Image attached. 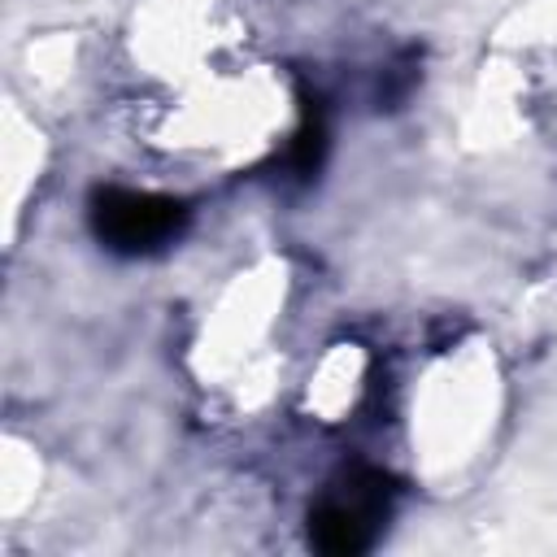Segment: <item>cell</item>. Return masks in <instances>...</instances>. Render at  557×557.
I'll use <instances>...</instances> for the list:
<instances>
[{"label": "cell", "instance_id": "cell-1", "mask_svg": "<svg viewBox=\"0 0 557 557\" xmlns=\"http://www.w3.org/2000/svg\"><path fill=\"white\" fill-rule=\"evenodd\" d=\"M392 500H396V487L383 470H370V466L344 470L309 509V544L331 557L366 553L379 540L392 513Z\"/></svg>", "mask_w": 557, "mask_h": 557}, {"label": "cell", "instance_id": "cell-2", "mask_svg": "<svg viewBox=\"0 0 557 557\" xmlns=\"http://www.w3.org/2000/svg\"><path fill=\"white\" fill-rule=\"evenodd\" d=\"M91 231L117 257H148L170 248L187 226V205L135 187H96L91 191Z\"/></svg>", "mask_w": 557, "mask_h": 557}, {"label": "cell", "instance_id": "cell-3", "mask_svg": "<svg viewBox=\"0 0 557 557\" xmlns=\"http://www.w3.org/2000/svg\"><path fill=\"white\" fill-rule=\"evenodd\" d=\"M322 157H326V113H322V100H305V122L292 139L287 170L296 178H309V174H318Z\"/></svg>", "mask_w": 557, "mask_h": 557}]
</instances>
